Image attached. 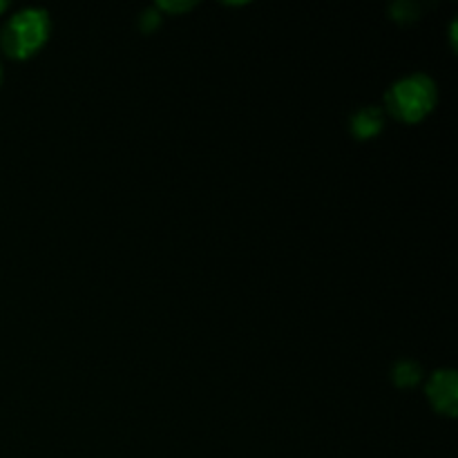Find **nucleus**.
I'll use <instances>...</instances> for the list:
<instances>
[{
    "instance_id": "obj_1",
    "label": "nucleus",
    "mask_w": 458,
    "mask_h": 458,
    "mask_svg": "<svg viewBox=\"0 0 458 458\" xmlns=\"http://www.w3.org/2000/svg\"><path fill=\"white\" fill-rule=\"evenodd\" d=\"M49 38V13L45 9H22L13 13L4 25L0 45L4 54L12 58H30L47 43Z\"/></svg>"
},
{
    "instance_id": "obj_2",
    "label": "nucleus",
    "mask_w": 458,
    "mask_h": 458,
    "mask_svg": "<svg viewBox=\"0 0 458 458\" xmlns=\"http://www.w3.org/2000/svg\"><path fill=\"white\" fill-rule=\"evenodd\" d=\"M387 110L405 123H419L437 106V85L429 76L411 74L392 85L385 97Z\"/></svg>"
},
{
    "instance_id": "obj_3",
    "label": "nucleus",
    "mask_w": 458,
    "mask_h": 458,
    "mask_svg": "<svg viewBox=\"0 0 458 458\" xmlns=\"http://www.w3.org/2000/svg\"><path fill=\"white\" fill-rule=\"evenodd\" d=\"M428 396L432 401L434 410L438 414L456 416V405H458V383L456 374L452 369L437 371L432 376L428 385Z\"/></svg>"
},
{
    "instance_id": "obj_4",
    "label": "nucleus",
    "mask_w": 458,
    "mask_h": 458,
    "mask_svg": "<svg viewBox=\"0 0 458 458\" xmlns=\"http://www.w3.org/2000/svg\"><path fill=\"white\" fill-rule=\"evenodd\" d=\"M352 130L360 139L376 137L383 130V112L378 107H365V110L356 112L352 119Z\"/></svg>"
},
{
    "instance_id": "obj_5",
    "label": "nucleus",
    "mask_w": 458,
    "mask_h": 458,
    "mask_svg": "<svg viewBox=\"0 0 458 458\" xmlns=\"http://www.w3.org/2000/svg\"><path fill=\"white\" fill-rule=\"evenodd\" d=\"M420 380V367L411 360L398 362L396 369H394V383L398 387H414Z\"/></svg>"
},
{
    "instance_id": "obj_6",
    "label": "nucleus",
    "mask_w": 458,
    "mask_h": 458,
    "mask_svg": "<svg viewBox=\"0 0 458 458\" xmlns=\"http://www.w3.org/2000/svg\"><path fill=\"white\" fill-rule=\"evenodd\" d=\"M159 22H161L159 13H157L155 9H150V12L143 13V18H141V30H143V31H152V30H157V27H159Z\"/></svg>"
},
{
    "instance_id": "obj_7",
    "label": "nucleus",
    "mask_w": 458,
    "mask_h": 458,
    "mask_svg": "<svg viewBox=\"0 0 458 458\" xmlns=\"http://www.w3.org/2000/svg\"><path fill=\"white\" fill-rule=\"evenodd\" d=\"M159 7L168 12H183V9H191L192 3H159Z\"/></svg>"
},
{
    "instance_id": "obj_8",
    "label": "nucleus",
    "mask_w": 458,
    "mask_h": 458,
    "mask_svg": "<svg viewBox=\"0 0 458 458\" xmlns=\"http://www.w3.org/2000/svg\"><path fill=\"white\" fill-rule=\"evenodd\" d=\"M4 9H7V4H4V3H3V0H0V13H3V12H4Z\"/></svg>"
},
{
    "instance_id": "obj_9",
    "label": "nucleus",
    "mask_w": 458,
    "mask_h": 458,
    "mask_svg": "<svg viewBox=\"0 0 458 458\" xmlns=\"http://www.w3.org/2000/svg\"><path fill=\"white\" fill-rule=\"evenodd\" d=\"M0 81H3V70H0Z\"/></svg>"
}]
</instances>
